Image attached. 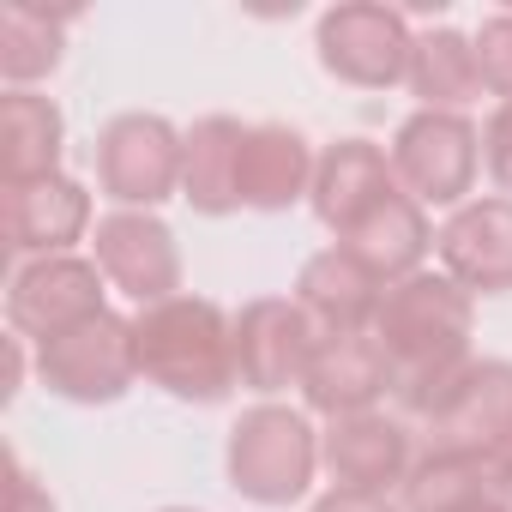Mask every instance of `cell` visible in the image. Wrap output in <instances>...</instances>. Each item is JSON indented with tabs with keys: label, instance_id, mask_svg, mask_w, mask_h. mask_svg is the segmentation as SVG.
<instances>
[{
	"label": "cell",
	"instance_id": "cell-1",
	"mask_svg": "<svg viewBox=\"0 0 512 512\" xmlns=\"http://www.w3.org/2000/svg\"><path fill=\"white\" fill-rule=\"evenodd\" d=\"M386 350L392 368V398L404 416H428L440 404V392L458 380V368L470 362V338H476V302L470 290H458L446 272H410L398 284H386L380 314L368 326Z\"/></svg>",
	"mask_w": 512,
	"mask_h": 512
},
{
	"label": "cell",
	"instance_id": "cell-2",
	"mask_svg": "<svg viewBox=\"0 0 512 512\" xmlns=\"http://www.w3.org/2000/svg\"><path fill=\"white\" fill-rule=\"evenodd\" d=\"M133 356L139 380L181 404H223L241 386L235 368V320L211 296H169L133 314Z\"/></svg>",
	"mask_w": 512,
	"mask_h": 512
},
{
	"label": "cell",
	"instance_id": "cell-3",
	"mask_svg": "<svg viewBox=\"0 0 512 512\" xmlns=\"http://www.w3.org/2000/svg\"><path fill=\"white\" fill-rule=\"evenodd\" d=\"M223 470H229V488L241 500H253V506L308 500L314 470H320V434H314L308 410H290L278 398L247 404L235 416V428H229Z\"/></svg>",
	"mask_w": 512,
	"mask_h": 512
},
{
	"label": "cell",
	"instance_id": "cell-4",
	"mask_svg": "<svg viewBox=\"0 0 512 512\" xmlns=\"http://www.w3.org/2000/svg\"><path fill=\"white\" fill-rule=\"evenodd\" d=\"M187 133H175L163 115L127 109L97 133V187L115 199V211H151L181 193Z\"/></svg>",
	"mask_w": 512,
	"mask_h": 512
},
{
	"label": "cell",
	"instance_id": "cell-5",
	"mask_svg": "<svg viewBox=\"0 0 512 512\" xmlns=\"http://www.w3.org/2000/svg\"><path fill=\"white\" fill-rule=\"evenodd\" d=\"M392 169L398 187L416 205H470L476 169H482V133L470 115H446V109H416L404 115V127L392 133Z\"/></svg>",
	"mask_w": 512,
	"mask_h": 512
},
{
	"label": "cell",
	"instance_id": "cell-6",
	"mask_svg": "<svg viewBox=\"0 0 512 512\" xmlns=\"http://www.w3.org/2000/svg\"><path fill=\"white\" fill-rule=\"evenodd\" d=\"M422 434L428 452H452V458L494 464L500 452H512V362L470 356L458 380L440 392V404L422 416Z\"/></svg>",
	"mask_w": 512,
	"mask_h": 512
},
{
	"label": "cell",
	"instance_id": "cell-7",
	"mask_svg": "<svg viewBox=\"0 0 512 512\" xmlns=\"http://www.w3.org/2000/svg\"><path fill=\"white\" fill-rule=\"evenodd\" d=\"M37 374L55 398L67 404H115L133 392L139 380V356H133V320L121 314H91L85 326L37 344Z\"/></svg>",
	"mask_w": 512,
	"mask_h": 512
},
{
	"label": "cell",
	"instance_id": "cell-8",
	"mask_svg": "<svg viewBox=\"0 0 512 512\" xmlns=\"http://www.w3.org/2000/svg\"><path fill=\"white\" fill-rule=\"evenodd\" d=\"M320 67L356 91H392L410 79V55H416V31L404 13L392 7H368V0H350V7L320 13L314 31Z\"/></svg>",
	"mask_w": 512,
	"mask_h": 512
},
{
	"label": "cell",
	"instance_id": "cell-9",
	"mask_svg": "<svg viewBox=\"0 0 512 512\" xmlns=\"http://www.w3.org/2000/svg\"><path fill=\"white\" fill-rule=\"evenodd\" d=\"M103 272L97 260L79 253H49V260H19L13 284H7V326L25 344H49L73 326H85L91 314H103Z\"/></svg>",
	"mask_w": 512,
	"mask_h": 512
},
{
	"label": "cell",
	"instance_id": "cell-10",
	"mask_svg": "<svg viewBox=\"0 0 512 512\" xmlns=\"http://www.w3.org/2000/svg\"><path fill=\"white\" fill-rule=\"evenodd\" d=\"M91 260L139 308H157V302L181 296V247H175V229L157 211H109V217H97Z\"/></svg>",
	"mask_w": 512,
	"mask_h": 512
},
{
	"label": "cell",
	"instance_id": "cell-11",
	"mask_svg": "<svg viewBox=\"0 0 512 512\" xmlns=\"http://www.w3.org/2000/svg\"><path fill=\"white\" fill-rule=\"evenodd\" d=\"M314 350H320V326L302 314L296 296H253L235 314V368H241V386L260 398L302 386Z\"/></svg>",
	"mask_w": 512,
	"mask_h": 512
},
{
	"label": "cell",
	"instance_id": "cell-12",
	"mask_svg": "<svg viewBox=\"0 0 512 512\" xmlns=\"http://www.w3.org/2000/svg\"><path fill=\"white\" fill-rule=\"evenodd\" d=\"M0 229L19 260L73 253V241L91 235V193L73 175H37V181H0Z\"/></svg>",
	"mask_w": 512,
	"mask_h": 512
},
{
	"label": "cell",
	"instance_id": "cell-13",
	"mask_svg": "<svg viewBox=\"0 0 512 512\" xmlns=\"http://www.w3.org/2000/svg\"><path fill=\"white\" fill-rule=\"evenodd\" d=\"M320 464H326L332 488H344V494H392L416 470L410 428L398 416H386V410L338 416L320 434Z\"/></svg>",
	"mask_w": 512,
	"mask_h": 512
},
{
	"label": "cell",
	"instance_id": "cell-14",
	"mask_svg": "<svg viewBox=\"0 0 512 512\" xmlns=\"http://www.w3.org/2000/svg\"><path fill=\"white\" fill-rule=\"evenodd\" d=\"M434 253H440V272L458 290H470V296H506L512 290V199L488 193V199L458 205L440 223Z\"/></svg>",
	"mask_w": 512,
	"mask_h": 512
},
{
	"label": "cell",
	"instance_id": "cell-15",
	"mask_svg": "<svg viewBox=\"0 0 512 512\" xmlns=\"http://www.w3.org/2000/svg\"><path fill=\"white\" fill-rule=\"evenodd\" d=\"M392 392V368L374 332H332L320 338L308 374H302V404L326 422L338 416H362Z\"/></svg>",
	"mask_w": 512,
	"mask_h": 512
},
{
	"label": "cell",
	"instance_id": "cell-16",
	"mask_svg": "<svg viewBox=\"0 0 512 512\" xmlns=\"http://www.w3.org/2000/svg\"><path fill=\"white\" fill-rule=\"evenodd\" d=\"M398 193V169H392V151L386 145H374V139H332L326 151H320V169H314V193H308V205H314V217L332 229V235H344V229H356L374 205H386Z\"/></svg>",
	"mask_w": 512,
	"mask_h": 512
},
{
	"label": "cell",
	"instance_id": "cell-17",
	"mask_svg": "<svg viewBox=\"0 0 512 512\" xmlns=\"http://www.w3.org/2000/svg\"><path fill=\"white\" fill-rule=\"evenodd\" d=\"M320 151L308 145L302 127L284 121H253L241 139V205L247 211H290L296 199L314 193Z\"/></svg>",
	"mask_w": 512,
	"mask_h": 512
},
{
	"label": "cell",
	"instance_id": "cell-18",
	"mask_svg": "<svg viewBox=\"0 0 512 512\" xmlns=\"http://www.w3.org/2000/svg\"><path fill=\"white\" fill-rule=\"evenodd\" d=\"M380 296H386V284L356 260L350 247H338V241L320 247L314 260L296 272V302L320 326V338H332V332H368L374 314H380Z\"/></svg>",
	"mask_w": 512,
	"mask_h": 512
},
{
	"label": "cell",
	"instance_id": "cell-19",
	"mask_svg": "<svg viewBox=\"0 0 512 512\" xmlns=\"http://www.w3.org/2000/svg\"><path fill=\"white\" fill-rule=\"evenodd\" d=\"M338 247H350L356 260L380 278V284H398V278H410V272H422V260H428V247H434V229H428V205H416L404 187L386 199V205H374L356 229H344L338 235Z\"/></svg>",
	"mask_w": 512,
	"mask_h": 512
},
{
	"label": "cell",
	"instance_id": "cell-20",
	"mask_svg": "<svg viewBox=\"0 0 512 512\" xmlns=\"http://www.w3.org/2000/svg\"><path fill=\"white\" fill-rule=\"evenodd\" d=\"M241 139L247 127L235 115H205L187 127V163H181V199L199 217L241 211Z\"/></svg>",
	"mask_w": 512,
	"mask_h": 512
},
{
	"label": "cell",
	"instance_id": "cell-21",
	"mask_svg": "<svg viewBox=\"0 0 512 512\" xmlns=\"http://www.w3.org/2000/svg\"><path fill=\"white\" fill-rule=\"evenodd\" d=\"M61 145H67V121L49 97L37 91L0 97V181L61 175Z\"/></svg>",
	"mask_w": 512,
	"mask_h": 512
},
{
	"label": "cell",
	"instance_id": "cell-22",
	"mask_svg": "<svg viewBox=\"0 0 512 512\" xmlns=\"http://www.w3.org/2000/svg\"><path fill=\"white\" fill-rule=\"evenodd\" d=\"M422 109H446V115H464L476 97H482V73H476V43L452 25L440 31H422L416 37V55H410V79H404Z\"/></svg>",
	"mask_w": 512,
	"mask_h": 512
},
{
	"label": "cell",
	"instance_id": "cell-23",
	"mask_svg": "<svg viewBox=\"0 0 512 512\" xmlns=\"http://www.w3.org/2000/svg\"><path fill=\"white\" fill-rule=\"evenodd\" d=\"M73 13H43V7H0V79L13 91H31L37 79H49L61 67V43H67Z\"/></svg>",
	"mask_w": 512,
	"mask_h": 512
},
{
	"label": "cell",
	"instance_id": "cell-24",
	"mask_svg": "<svg viewBox=\"0 0 512 512\" xmlns=\"http://www.w3.org/2000/svg\"><path fill=\"white\" fill-rule=\"evenodd\" d=\"M476 43V73H482V91L512 103V13H494L482 19V31L470 37Z\"/></svg>",
	"mask_w": 512,
	"mask_h": 512
},
{
	"label": "cell",
	"instance_id": "cell-25",
	"mask_svg": "<svg viewBox=\"0 0 512 512\" xmlns=\"http://www.w3.org/2000/svg\"><path fill=\"white\" fill-rule=\"evenodd\" d=\"M482 169L500 199H512V103H494V115L482 121Z\"/></svg>",
	"mask_w": 512,
	"mask_h": 512
},
{
	"label": "cell",
	"instance_id": "cell-26",
	"mask_svg": "<svg viewBox=\"0 0 512 512\" xmlns=\"http://www.w3.org/2000/svg\"><path fill=\"white\" fill-rule=\"evenodd\" d=\"M7 512H55L49 488L25 470V458H7Z\"/></svg>",
	"mask_w": 512,
	"mask_h": 512
},
{
	"label": "cell",
	"instance_id": "cell-27",
	"mask_svg": "<svg viewBox=\"0 0 512 512\" xmlns=\"http://www.w3.org/2000/svg\"><path fill=\"white\" fill-rule=\"evenodd\" d=\"M308 512H404V506L386 500V494H344V488H326Z\"/></svg>",
	"mask_w": 512,
	"mask_h": 512
},
{
	"label": "cell",
	"instance_id": "cell-28",
	"mask_svg": "<svg viewBox=\"0 0 512 512\" xmlns=\"http://www.w3.org/2000/svg\"><path fill=\"white\" fill-rule=\"evenodd\" d=\"M488 476H494V494L506 500V512H512V452H500L494 464H488Z\"/></svg>",
	"mask_w": 512,
	"mask_h": 512
},
{
	"label": "cell",
	"instance_id": "cell-29",
	"mask_svg": "<svg viewBox=\"0 0 512 512\" xmlns=\"http://www.w3.org/2000/svg\"><path fill=\"white\" fill-rule=\"evenodd\" d=\"M470 512H506V500H482V506H470Z\"/></svg>",
	"mask_w": 512,
	"mask_h": 512
},
{
	"label": "cell",
	"instance_id": "cell-30",
	"mask_svg": "<svg viewBox=\"0 0 512 512\" xmlns=\"http://www.w3.org/2000/svg\"><path fill=\"white\" fill-rule=\"evenodd\" d=\"M163 512H199V506H163Z\"/></svg>",
	"mask_w": 512,
	"mask_h": 512
}]
</instances>
